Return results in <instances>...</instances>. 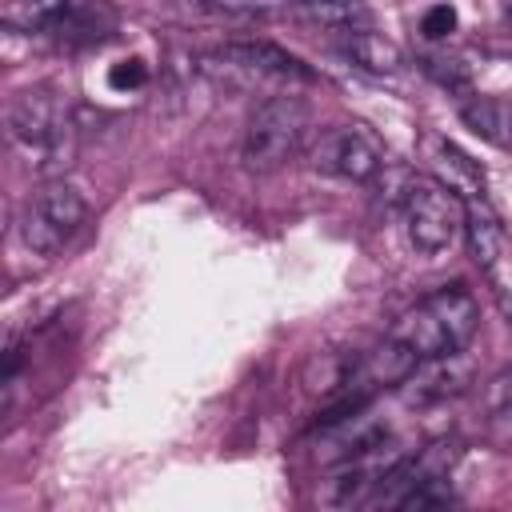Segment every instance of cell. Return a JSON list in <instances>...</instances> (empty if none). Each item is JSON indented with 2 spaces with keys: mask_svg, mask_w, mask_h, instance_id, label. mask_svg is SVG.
<instances>
[{
  "mask_svg": "<svg viewBox=\"0 0 512 512\" xmlns=\"http://www.w3.org/2000/svg\"><path fill=\"white\" fill-rule=\"evenodd\" d=\"M192 68L208 84L236 96H276L316 80V72L300 56L284 52L272 40H224V44L200 48L192 56Z\"/></svg>",
  "mask_w": 512,
  "mask_h": 512,
  "instance_id": "1",
  "label": "cell"
},
{
  "mask_svg": "<svg viewBox=\"0 0 512 512\" xmlns=\"http://www.w3.org/2000/svg\"><path fill=\"white\" fill-rule=\"evenodd\" d=\"M4 128H8V140L32 156V168L40 176H56L72 168L76 148H80V124L68 100L52 84H28L12 92Z\"/></svg>",
  "mask_w": 512,
  "mask_h": 512,
  "instance_id": "2",
  "label": "cell"
},
{
  "mask_svg": "<svg viewBox=\"0 0 512 512\" xmlns=\"http://www.w3.org/2000/svg\"><path fill=\"white\" fill-rule=\"evenodd\" d=\"M480 328V304L464 284H444L436 292H428L424 300H416L388 336H396L416 360H432V356H452L464 352L468 340Z\"/></svg>",
  "mask_w": 512,
  "mask_h": 512,
  "instance_id": "3",
  "label": "cell"
},
{
  "mask_svg": "<svg viewBox=\"0 0 512 512\" xmlns=\"http://www.w3.org/2000/svg\"><path fill=\"white\" fill-rule=\"evenodd\" d=\"M312 132V108L296 92L264 96L240 136V164L248 172H276L288 160H296Z\"/></svg>",
  "mask_w": 512,
  "mask_h": 512,
  "instance_id": "4",
  "label": "cell"
},
{
  "mask_svg": "<svg viewBox=\"0 0 512 512\" xmlns=\"http://www.w3.org/2000/svg\"><path fill=\"white\" fill-rule=\"evenodd\" d=\"M88 220V200L68 184V180H48L40 184L24 204H20V240L36 256H60L76 232Z\"/></svg>",
  "mask_w": 512,
  "mask_h": 512,
  "instance_id": "5",
  "label": "cell"
},
{
  "mask_svg": "<svg viewBox=\"0 0 512 512\" xmlns=\"http://www.w3.org/2000/svg\"><path fill=\"white\" fill-rule=\"evenodd\" d=\"M464 196L456 188H448L444 180L432 176H412L400 216H404V232L408 244L424 256H436L444 248L456 244V236L464 232Z\"/></svg>",
  "mask_w": 512,
  "mask_h": 512,
  "instance_id": "6",
  "label": "cell"
},
{
  "mask_svg": "<svg viewBox=\"0 0 512 512\" xmlns=\"http://www.w3.org/2000/svg\"><path fill=\"white\" fill-rule=\"evenodd\" d=\"M308 164L320 176L368 184L384 168V148H380V140L368 128H360V124H336V128H324L312 140Z\"/></svg>",
  "mask_w": 512,
  "mask_h": 512,
  "instance_id": "7",
  "label": "cell"
},
{
  "mask_svg": "<svg viewBox=\"0 0 512 512\" xmlns=\"http://www.w3.org/2000/svg\"><path fill=\"white\" fill-rule=\"evenodd\" d=\"M468 376H472V368H468V356L464 352L432 356V360H416L412 372L396 384V392H400V400L408 408H428V404H440V400L464 392L468 388Z\"/></svg>",
  "mask_w": 512,
  "mask_h": 512,
  "instance_id": "8",
  "label": "cell"
},
{
  "mask_svg": "<svg viewBox=\"0 0 512 512\" xmlns=\"http://www.w3.org/2000/svg\"><path fill=\"white\" fill-rule=\"evenodd\" d=\"M336 48L364 72L372 76H396L404 68V52L396 40H388L384 32H376L372 24L364 28H348V32H336Z\"/></svg>",
  "mask_w": 512,
  "mask_h": 512,
  "instance_id": "9",
  "label": "cell"
},
{
  "mask_svg": "<svg viewBox=\"0 0 512 512\" xmlns=\"http://www.w3.org/2000/svg\"><path fill=\"white\" fill-rule=\"evenodd\" d=\"M116 24H120L116 8H108L104 0H84L64 12V20L52 28V36L64 48H92V44H104L116 32Z\"/></svg>",
  "mask_w": 512,
  "mask_h": 512,
  "instance_id": "10",
  "label": "cell"
},
{
  "mask_svg": "<svg viewBox=\"0 0 512 512\" xmlns=\"http://www.w3.org/2000/svg\"><path fill=\"white\" fill-rule=\"evenodd\" d=\"M288 12L312 28L328 32H348L372 24V8L364 0H288Z\"/></svg>",
  "mask_w": 512,
  "mask_h": 512,
  "instance_id": "11",
  "label": "cell"
},
{
  "mask_svg": "<svg viewBox=\"0 0 512 512\" xmlns=\"http://www.w3.org/2000/svg\"><path fill=\"white\" fill-rule=\"evenodd\" d=\"M460 120L488 144L512 152V96H476L460 104Z\"/></svg>",
  "mask_w": 512,
  "mask_h": 512,
  "instance_id": "12",
  "label": "cell"
},
{
  "mask_svg": "<svg viewBox=\"0 0 512 512\" xmlns=\"http://www.w3.org/2000/svg\"><path fill=\"white\" fill-rule=\"evenodd\" d=\"M464 236H468L472 260H476L484 272H492V268H496V256H500L504 232H500V220H496V212L488 208L484 196L468 200V208H464Z\"/></svg>",
  "mask_w": 512,
  "mask_h": 512,
  "instance_id": "13",
  "label": "cell"
},
{
  "mask_svg": "<svg viewBox=\"0 0 512 512\" xmlns=\"http://www.w3.org/2000/svg\"><path fill=\"white\" fill-rule=\"evenodd\" d=\"M72 0H0V24L8 32H52Z\"/></svg>",
  "mask_w": 512,
  "mask_h": 512,
  "instance_id": "14",
  "label": "cell"
},
{
  "mask_svg": "<svg viewBox=\"0 0 512 512\" xmlns=\"http://www.w3.org/2000/svg\"><path fill=\"white\" fill-rule=\"evenodd\" d=\"M436 152H440V160L448 164V188H456L460 196H468V200H476V196H484V172L456 148V144H448V140H440L436 144Z\"/></svg>",
  "mask_w": 512,
  "mask_h": 512,
  "instance_id": "15",
  "label": "cell"
},
{
  "mask_svg": "<svg viewBox=\"0 0 512 512\" xmlns=\"http://www.w3.org/2000/svg\"><path fill=\"white\" fill-rule=\"evenodd\" d=\"M416 64H420L440 88H448V92H468V84H472V72H468V64H464L460 56H448V52H424Z\"/></svg>",
  "mask_w": 512,
  "mask_h": 512,
  "instance_id": "16",
  "label": "cell"
},
{
  "mask_svg": "<svg viewBox=\"0 0 512 512\" xmlns=\"http://www.w3.org/2000/svg\"><path fill=\"white\" fill-rule=\"evenodd\" d=\"M144 84H148V64H144L140 56L116 60V64L108 68V88H116V92H136V88H144Z\"/></svg>",
  "mask_w": 512,
  "mask_h": 512,
  "instance_id": "17",
  "label": "cell"
},
{
  "mask_svg": "<svg viewBox=\"0 0 512 512\" xmlns=\"http://www.w3.org/2000/svg\"><path fill=\"white\" fill-rule=\"evenodd\" d=\"M484 408L492 416H508L512 412V368L496 372L488 384H484Z\"/></svg>",
  "mask_w": 512,
  "mask_h": 512,
  "instance_id": "18",
  "label": "cell"
},
{
  "mask_svg": "<svg viewBox=\"0 0 512 512\" xmlns=\"http://www.w3.org/2000/svg\"><path fill=\"white\" fill-rule=\"evenodd\" d=\"M420 32H424L428 40L452 36V32H456V8H452V4H432V8L424 12V20H420Z\"/></svg>",
  "mask_w": 512,
  "mask_h": 512,
  "instance_id": "19",
  "label": "cell"
}]
</instances>
